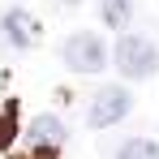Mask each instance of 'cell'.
Returning a JSON list of instances; mask_svg holds the SVG:
<instances>
[{"label": "cell", "instance_id": "6da1fadb", "mask_svg": "<svg viewBox=\"0 0 159 159\" xmlns=\"http://www.w3.org/2000/svg\"><path fill=\"white\" fill-rule=\"evenodd\" d=\"M116 69L129 82L151 78L159 69V48L151 39H142V34H120V43H116Z\"/></svg>", "mask_w": 159, "mask_h": 159}, {"label": "cell", "instance_id": "7a4b0ae2", "mask_svg": "<svg viewBox=\"0 0 159 159\" xmlns=\"http://www.w3.org/2000/svg\"><path fill=\"white\" fill-rule=\"evenodd\" d=\"M65 65H69L73 73H99V69L107 65L103 39H99L95 30H78V34H69V39H65Z\"/></svg>", "mask_w": 159, "mask_h": 159}, {"label": "cell", "instance_id": "3957f363", "mask_svg": "<svg viewBox=\"0 0 159 159\" xmlns=\"http://www.w3.org/2000/svg\"><path fill=\"white\" fill-rule=\"evenodd\" d=\"M133 107V95L125 86H103L95 99H90V112H86V120L95 125V129H107V125H116V120H125Z\"/></svg>", "mask_w": 159, "mask_h": 159}, {"label": "cell", "instance_id": "277c9868", "mask_svg": "<svg viewBox=\"0 0 159 159\" xmlns=\"http://www.w3.org/2000/svg\"><path fill=\"white\" fill-rule=\"evenodd\" d=\"M60 142H65V125H60L56 116L30 120V146H34V151H60Z\"/></svg>", "mask_w": 159, "mask_h": 159}, {"label": "cell", "instance_id": "5b68a950", "mask_svg": "<svg viewBox=\"0 0 159 159\" xmlns=\"http://www.w3.org/2000/svg\"><path fill=\"white\" fill-rule=\"evenodd\" d=\"M4 30H9V39L17 48H30L34 43V22H30V13H22V9H9L4 13Z\"/></svg>", "mask_w": 159, "mask_h": 159}, {"label": "cell", "instance_id": "8992f818", "mask_svg": "<svg viewBox=\"0 0 159 159\" xmlns=\"http://www.w3.org/2000/svg\"><path fill=\"white\" fill-rule=\"evenodd\" d=\"M133 17V0H103V22L112 30H125Z\"/></svg>", "mask_w": 159, "mask_h": 159}, {"label": "cell", "instance_id": "52a82bcc", "mask_svg": "<svg viewBox=\"0 0 159 159\" xmlns=\"http://www.w3.org/2000/svg\"><path fill=\"white\" fill-rule=\"evenodd\" d=\"M116 159H159V142H151V138H129V142L116 151Z\"/></svg>", "mask_w": 159, "mask_h": 159}, {"label": "cell", "instance_id": "ba28073f", "mask_svg": "<svg viewBox=\"0 0 159 159\" xmlns=\"http://www.w3.org/2000/svg\"><path fill=\"white\" fill-rule=\"evenodd\" d=\"M65 4H78V0H65Z\"/></svg>", "mask_w": 159, "mask_h": 159}]
</instances>
